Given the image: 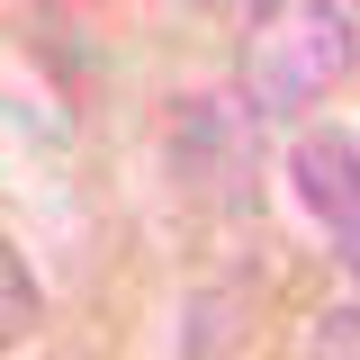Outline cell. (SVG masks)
<instances>
[{"label":"cell","mask_w":360,"mask_h":360,"mask_svg":"<svg viewBox=\"0 0 360 360\" xmlns=\"http://www.w3.org/2000/svg\"><path fill=\"white\" fill-rule=\"evenodd\" d=\"M37 315H45V297H37V270L18 262V243L0 234V352H9V342H27V333H37Z\"/></svg>","instance_id":"cell-3"},{"label":"cell","mask_w":360,"mask_h":360,"mask_svg":"<svg viewBox=\"0 0 360 360\" xmlns=\"http://www.w3.org/2000/svg\"><path fill=\"white\" fill-rule=\"evenodd\" d=\"M288 180H297V198H307V217L342 243L360 225V135L352 127H307L288 144Z\"/></svg>","instance_id":"cell-2"},{"label":"cell","mask_w":360,"mask_h":360,"mask_svg":"<svg viewBox=\"0 0 360 360\" xmlns=\"http://www.w3.org/2000/svg\"><path fill=\"white\" fill-rule=\"evenodd\" d=\"M307 360H360V307H324V315H315Z\"/></svg>","instance_id":"cell-4"},{"label":"cell","mask_w":360,"mask_h":360,"mask_svg":"<svg viewBox=\"0 0 360 360\" xmlns=\"http://www.w3.org/2000/svg\"><path fill=\"white\" fill-rule=\"evenodd\" d=\"M352 72V27L333 0H252L243 45H234V82L262 117H297Z\"/></svg>","instance_id":"cell-1"},{"label":"cell","mask_w":360,"mask_h":360,"mask_svg":"<svg viewBox=\"0 0 360 360\" xmlns=\"http://www.w3.org/2000/svg\"><path fill=\"white\" fill-rule=\"evenodd\" d=\"M333 252H342V270H352V279H360V225H352V234H342V243H333Z\"/></svg>","instance_id":"cell-5"}]
</instances>
